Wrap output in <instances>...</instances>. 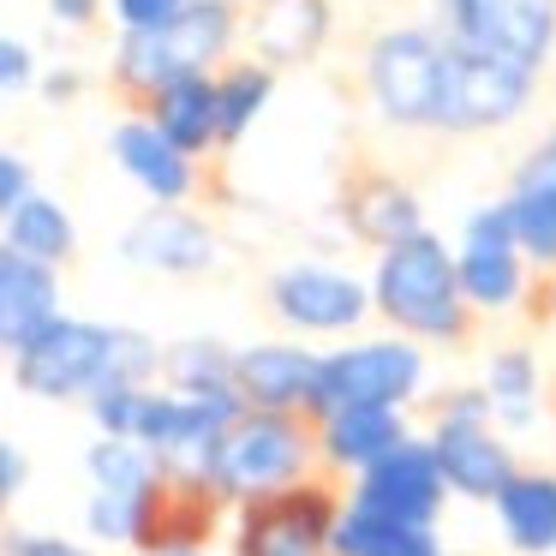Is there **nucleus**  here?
<instances>
[{
    "label": "nucleus",
    "instance_id": "7c9ffc66",
    "mask_svg": "<svg viewBox=\"0 0 556 556\" xmlns=\"http://www.w3.org/2000/svg\"><path fill=\"white\" fill-rule=\"evenodd\" d=\"M85 479H90V491H109V496H150L162 484V467L144 443L97 437V443L85 448Z\"/></svg>",
    "mask_w": 556,
    "mask_h": 556
},
{
    "label": "nucleus",
    "instance_id": "6ab92c4d",
    "mask_svg": "<svg viewBox=\"0 0 556 556\" xmlns=\"http://www.w3.org/2000/svg\"><path fill=\"white\" fill-rule=\"evenodd\" d=\"M503 210L515 222V240L539 276H556V132H544L515 162V180L503 192Z\"/></svg>",
    "mask_w": 556,
    "mask_h": 556
},
{
    "label": "nucleus",
    "instance_id": "9d476101",
    "mask_svg": "<svg viewBox=\"0 0 556 556\" xmlns=\"http://www.w3.org/2000/svg\"><path fill=\"white\" fill-rule=\"evenodd\" d=\"M437 30L467 54L539 73L556 49V0H437Z\"/></svg>",
    "mask_w": 556,
    "mask_h": 556
},
{
    "label": "nucleus",
    "instance_id": "9b49d317",
    "mask_svg": "<svg viewBox=\"0 0 556 556\" xmlns=\"http://www.w3.org/2000/svg\"><path fill=\"white\" fill-rule=\"evenodd\" d=\"M455 276H460V293H467V305L479 317L520 312V305L532 300V276H539V269L527 264V252H520L503 198H496V204H479L467 222H460Z\"/></svg>",
    "mask_w": 556,
    "mask_h": 556
},
{
    "label": "nucleus",
    "instance_id": "1a4fd4ad",
    "mask_svg": "<svg viewBox=\"0 0 556 556\" xmlns=\"http://www.w3.org/2000/svg\"><path fill=\"white\" fill-rule=\"evenodd\" d=\"M341 496H348V484L317 472L276 496L240 503L228 515V556H329Z\"/></svg>",
    "mask_w": 556,
    "mask_h": 556
},
{
    "label": "nucleus",
    "instance_id": "a878e982",
    "mask_svg": "<svg viewBox=\"0 0 556 556\" xmlns=\"http://www.w3.org/2000/svg\"><path fill=\"white\" fill-rule=\"evenodd\" d=\"M0 245H7V252H18V257H30V264L66 269V264H73V252H78V222L66 216L61 198L30 192L13 216L0 222Z\"/></svg>",
    "mask_w": 556,
    "mask_h": 556
},
{
    "label": "nucleus",
    "instance_id": "393cba45",
    "mask_svg": "<svg viewBox=\"0 0 556 556\" xmlns=\"http://www.w3.org/2000/svg\"><path fill=\"white\" fill-rule=\"evenodd\" d=\"M479 389L491 401V419L503 425L508 437L515 431H532L539 425V407H544V371L527 348H496L479 371Z\"/></svg>",
    "mask_w": 556,
    "mask_h": 556
},
{
    "label": "nucleus",
    "instance_id": "aec40b11",
    "mask_svg": "<svg viewBox=\"0 0 556 556\" xmlns=\"http://www.w3.org/2000/svg\"><path fill=\"white\" fill-rule=\"evenodd\" d=\"M240 30L252 42V61L264 66H300L336 30V7L329 0H252L240 13Z\"/></svg>",
    "mask_w": 556,
    "mask_h": 556
},
{
    "label": "nucleus",
    "instance_id": "7ed1b4c3",
    "mask_svg": "<svg viewBox=\"0 0 556 556\" xmlns=\"http://www.w3.org/2000/svg\"><path fill=\"white\" fill-rule=\"evenodd\" d=\"M317 431L300 413H240V419L222 431L216 460H210V496L222 508L257 503V496H276L288 484L317 479Z\"/></svg>",
    "mask_w": 556,
    "mask_h": 556
},
{
    "label": "nucleus",
    "instance_id": "72a5a7b5",
    "mask_svg": "<svg viewBox=\"0 0 556 556\" xmlns=\"http://www.w3.org/2000/svg\"><path fill=\"white\" fill-rule=\"evenodd\" d=\"M0 556H102L97 544H78V539H61V532H18L7 527L0 532Z\"/></svg>",
    "mask_w": 556,
    "mask_h": 556
},
{
    "label": "nucleus",
    "instance_id": "c9c22d12",
    "mask_svg": "<svg viewBox=\"0 0 556 556\" xmlns=\"http://www.w3.org/2000/svg\"><path fill=\"white\" fill-rule=\"evenodd\" d=\"M30 85H37V54L18 37L0 30V97H18V90H30Z\"/></svg>",
    "mask_w": 556,
    "mask_h": 556
},
{
    "label": "nucleus",
    "instance_id": "a19ab883",
    "mask_svg": "<svg viewBox=\"0 0 556 556\" xmlns=\"http://www.w3.org/2000/svg\"><path fill=\"white\" fill-rule=\"evenodd\" d=\"M144 556H210L204 544H168V551H144Z\"/></svg>",
    "mask_w": 556,
    "mask_h": 556
},
{
    "label": "nucleus",
    "instance_id": "e433bc0d",
    "mask_svg": "<svg viewBox=\"0 0 556 556\" xmlns=\"http://www.w3.org/2000/svg\"><path fill=\"white\" fill-rule=\"evenodd\" d=\"M37 192V174H30V162L18 156V150H0V222L13 216L25 198Z\"/></svg>",
    "mask_w": 556,
    "mask_h": 556
},
{
    "label": "nucleus",
    "instance_id": "4468645a",
    "mask_svg": "<svg viewBox=\"0 0 556 556\" xmlns=\"http://www.w3.org/2000/svg\"><path fill=\"white\" fill-rule=\"evenodd\" d=\"M348 503L389 515V520H407V527H437L455 496H448V479L437 467V448L425 443V431H413L401 448H389L377 467H365L348 484Z\"/></svg>",
    "mask_w": 556,
    "mask_h": 556
},
{
    "label": "nucleus",
    "instance_id": "2f4dec72",
    "mask_svg": "<svg viewBox=\"0 0 556 556\" xmlns=\"http://www.w3.org/2000/svg\"><path fill=\"white\" fill-rule=\"evenodd\" d=\"M150 395H156V383H121V389H102L97 401H85V413H90V425H97V437H126V443H138Z\"/></svg>",
    "mask_w": 556,
    "mask_h": 556
},
{
    "label": "nucleus",
    "instance_id": "0eeeda50",
    "mask_svg": "<svg viewBox=\"0 0 556 556\" xmlns=\"http://www.w3.org/2000/svg\"><path fill=\"white\" fill-rule=\"evenodd\" d=\"M443 73H448V42L431 25H395L365 49V90L371 109L389 126L407 132H437L443 114Z\"/></svg>",
    "mask_w": 556,
    "mask_h": 556
},
{
    "label": "nucleus",
    "instance_id": "dca6fc26",
    "mask_svg": "<svg viewBox=\"0 0 556 556\" xmlns=\"http://www.w3.org/2000/svg\"><path fill=\"white\" fill-rule=\"evenodd\" d=\"M317 353L312 341H252V348H233V395H240L245 413H300L312 407L317 389Z\"/></svg>",
    "mask_w": 556,
    "mask_h": 556
},
{
    "label": "nucleus",
    "instance_id": "a211bd4d",
    "mask_svg": "<svg viewBox=\"0 0 556 556\" xmlns=\"http://www.w3.org/2000/svg\"><path fill=\"white\" fill-rule=\"evenodd\" d=\"M312 431H317V467H324V479L353 484L389 448L407 443L413 419L401 407H341V413H324Z\"/></svg>",
    "mask_w": 556,
    "mask_h": 556
},
{
    "label": "nucleus",
    "instance_id": "f3484780",
    "mask_svg": "<svg viewBox=\"0 0 556 556\" xmlns=\"http://www.w3.org/2000/svg\"><path fill=\"white\" fill-rule=\"evenodd\" d=\"M109 156L121 162V174L150 198V204H192L198 162L186 156L174 138H162V126L150 121V114H126V121H114Z\"/></svg>",
    "mask_w": 556,
    "mask_h": 556
},
{
    "label": "nucleus",
    "instance_id": "58836bf2",
    "mask_svg": "<svg viewBox=\"0 0 556 556\" xmlns=\"http://www.w3.org/2000/svg\"><path fill=\"white\" fill-rule=\"evenodd\" d=\"M37 85H42V97H54V102L78 97V73H49V78H37Z\"/></svg>",
    "mask_w": 556,
    "mask_h": 556
},
{
    "label": "nucleus",
    "instance_id": "4c0bfd02",
    "mask_svg": "<svg viewBox=\"0 0 556 556\" xmlns=\"http://www.w3.org/2000/svg\"><path fill=\"white\" fill-rule=\"evenodd\" d=\"M102 7H109V0H49V18L66 30H90L102 18Z\"/></svg>",
    "mask_w": 556,
    "mask_h": 556
},
{
    "label": "nucleus",
    "instance_id": "423d86ee",
    "mask_svg": "<svg viewBox=\"0 0 556 556\" xmlns=\"http://www.w3.org/2000/svg\"><path fill=\"white\" fill-rule=\"evenodd\" d=\"M425 443L437 448V467H443V479H448V496H460V503L491 508L496 491L520 472L515 437L491 419V401H484L479 383L448 389V395L437 401Z\"/></svg>",
    "mask_w": 556,
    "mask_h": 556
},
{
    "label": "nucleus",
    "instance_id": "f8f14e48",
    "mask_svg": "<svg viewBox=\"0 0 556 556\" xmlns=\"http://www.w3.org/2000/svg\"><path fill=\"white\" fill-rule=\"evenodd\" d=\"M240 413H245L240 401H198V395H174V389L156 383L138 443L156 455V467H162L168 484H198V491H210L216 443H222V431H228Z\"/></svg>",
    "mask_w": 556,
    "mask_h": 556
},
{
    "label": "nucleus",
    "instance_id": "6e6552de",
    "mask_svg": "<svg viewBox=\"0 0 556 556\" xmlns=\"http://www.w3.org/2000/svg\"><path fill=\"white\" fill-rule=\"evenodd\" d=\"M276 324L293 341H353L371 324V276H353V269L329 264V257H293L269 276L264 288Z\"/></svg>",
    "mask_w": 556,
    "mask_h": 556
},
{
    "label": "nucleus",
    "instance_id": "412c9836",
    "mask_svg": "<svg viewBox=\"0 0 556 556\" xmlns=\"http://www.w3.org/2000/svg\"><path fill=\"white\" fill-rule=\"evenodd\" d=\"M341 222H348V233L359 245L389 252V245L425 233V204L395 174H353L348 192H341Z\"/></svg>",
    "mask_w": 556,
    "mask_h": 556
},
{
    "label": "nucleus",
    "instance_id": "c85d7f7f",
    "mask_svg": "<svg viewBox=\"0 0 556 556\" xmlns=\"http://www.w3.org/2000/svg\"><path fill=\"white\" fill-rule=\"evenodd\" d=\"M276 102V66L264 61H228L216 73V132L222 144H240Z\"/></svg>",
    "mask_w": 556,
    "mask_h": 556
},
{
    "label": "nucleus",
    "instance_id": "f03ea898",
    "mask_svg": "<svg viewBox=\"0 0 556 556\" xmlns=\"http://www.w3.org/2000/svg\"><path fill=\"white\" fill-rule=\"evenodd\" d=\"M371 317H383L389 336H407L419 348H467L472 305L455 276V245L443 233H413V240L377 252L371 264Z\"/></svg>",
    "mask_w": 556,
    "mask_h": 556
},
{
    "label": "nucleus",
    "instance_id": "b1692460",
    "mask_svg": "<svg viewBox=\"0 0 556 556\" xmlns=\"http://www.w3.org/2000/svg\"><path fill=\"white\" fill-rule=\"evenodd\" d=\"M329 556H448V551H443V539H437V527H407V520L371 515V508L341 496Z\"/></svg>",
    "mask_w": 556,
    "mask_h": 556
},
{
    "label": "nucleus",
    "instance_id": "f257e3e1",
    "mask_svg": "<svg viewBox=\"0 0 556 556\" xmlns=\"http://www.w3.org/2000/svg\"><path fill=\"white\" fill-rule=\"evenodd\" d=\"M13 359V389L30 401H97L102 389L121 383H162V341L144 329L102 324V317L61 312L42 336H30Z\"/></svg>",
    "mask_w": 556,
    "mask_h": 556
},
{
    "label": "nucleus",
    "instance_id": "4be33fe9",
    "mask_svg": "<svg viewBox=\"0 0 556 556\" xmlns=\"http://www.w3.org/2000/svg\"><path fill=\"white\" fill-rule=\"evenodd\" d=\"M61 317V269L0 245V353H18Z\"/></svg>",
    "mask_w": 556,
    "mask_h": 556
},
{
    "label": "nucleus",
    "instance_id": "5701e85b",
    "mask_svg": "<svg viewBox=\"0 0 556 556\" xmlns=\"http://www.w3.org/2000/svg\"><path fill=\"white\" fill-rule=\"evenodd\" d=\"M496 539L515 556H556V472L520 467L491 503Z\"/></svg>",
    "mask_w": 556,
    "mask_h": 556
},
{
    "label": "nucleus",
    "instance_id": "20e7f679",
    "mask_svg": "<svg viewBox=\"0 0 556 556\" xmlns=\"http://www.w3.org/2000/svg\"><path fill=\"white\" fill-rule=\"evenodd\" d=\"M431 395V348L407 336H353L317 353V389L305 419H324L341 407H419Z\"/></svg>",
    "mask_w": 556,
    "mask_h": 556
},
{
    "label": "nucleus",
    "instance_id": "ddd939ff",
    "mask_svg": "<svg viewBox=\"0 0 556 556\" xmlns=\"http://www.w3.org/2000/svg\"><path fill=\"white\" fill-rule=\"evenodd\" d=\"M448 42V37H443ZM539 90V73L508 61H484L448 42V73H443V114H437V132H496V126L520 121Z\"/></svg>",
    "mask_w": 556,
    "mask_h": 556
},
{
    "label": "nucleus",
    "instance_id": "c756f323",
    "mask_svg": "<svg viewBox=\"0 0 556 556\" xmlns=\"http://www.w3.org/2000/svg\"><path fill=\"white\" fill-rule=\"evenodd\" d=\"M162 484H168V479H162ZM162 484H156L150 496H109V491H90V496H85V532H90V544H102V551H132V556H144L150 527H156Z\"/></svg>",
    "mask_w": 556,
    "mask_h": 556
},
{
    "label": "nucleus",
    "instance_id": "ea45409f",
    "mask_svg": "<svg viewBox=\"0 0 556 556\" xmlns=\"http://www.w3.org/2000/svg\"><path fill=\"white\" fill-rule=\"evenodd\" d=\"M539 312H544V324H556V276H544V288H539Z\"/></svg>",
    "mask_w": 556,
    "mask_h": 556
},
{
    "label": "nucleus",
    "instance_id": "f704fd0d",
    "mask_svg": "<svg viewBox=\"0 0 556 556\" xmlns=\"http://www.w3.org/2000/svg\"><path fill=\"white\" fill-rule=\"evenodd\" d=\"M25 484H30V455L0 437V532L13 527V508H18V496H25Z\"/></svg>",
    "mask_w": 556,
    "mask_h": 556
},
{
    "label": "nucleus",
    "instance_id": "39448f33",
    "mask_svg": "<svg viewBox=\"0 0 556 556\" xmlns=\"http://www.w3.org/2000/svg\"><path fill=\"white\" fill-rule=\"evenodd\" d=\"M233 42H240V7L233 0H192L174 25L150 30V37H121V49H114V85L126 97L150 102L156 90L180 85V78L222 73Z\"/></svg>",
    "mask_w": 556,
    "mask_h": 556
},
{
    "label": "nucleus",
    "instance_id": "cd10ccee",
    "mask_svg": "<svg viewBox=\"0 0 556 556\" xmlns=\"http://www.w3.org/2000/svg\"><path fill=\"white\" fill-rule=\"evenodd\" d=\"M162 389L198 401H240L233 395V348L216 336H180L162 348Z\"/></svg>",
    "mask_w": 556,
    "mask_h": 556
},
{
    "label": "nucleus",
    "instance_id": "473e14b6",
    "mask_svg": "<svg viewBox=\"0 0 556 556\" xmlns=\"http://www.w3.org/2000/svg\"><path fill=\"white\" fill-rule=\"evenodd\" d=\"M186 7H192V0H109V13H114V25H121V37H150V30L174 25Z\"/></svg>",
    "mask_w": 556,
    "mask_h": 556
},
{
    "label": "nucleus",
    "instance_id": "2eb2a0df",
    "mask_svg": "<svg viewBox=\"0 0 556 556\" xmlns=\"http://www.w3.org/2000/svg\"><path fill=\"white\" fill-rule=\"evenodd\" d=\"M121 257L144 276H174V281H192L210 276L222 257V240L198 210L186 204H150L132 228L121 233Z\"/></svg>",
    "mask_w": 556,
    "mask_h": 556
},
{
    "label": "nucleus",
    "instance_id": "bb28decb",
    "mask_svg": "<svg viewBox=\"0 0 556 556\" xmlns=\"http://www.w3.org/2000/svg\"><path fill=\"white\" fill-rule=\"evenodd\" d=\"M144 114L162 126V138H174L192 162L222 144V132H216V73L210 78H180V85L156 90V97L144 102Z\"/></svg>",
    "mask_w": 556,
    "mask_h": 556
}]
</instances>
